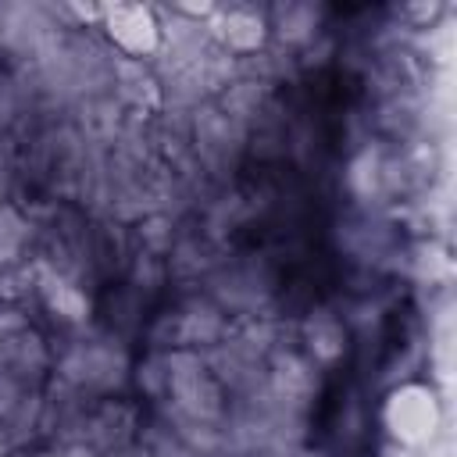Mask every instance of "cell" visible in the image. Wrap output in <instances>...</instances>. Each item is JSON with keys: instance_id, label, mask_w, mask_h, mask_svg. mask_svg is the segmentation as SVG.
Returning a JSON list of instances; mask_svg holds the SVG:
<instances>
[{"instance_id": "cell-19", "label": "cell", "mask_w": 457, "mask_h": 457, "mask_svg": "<svg viewBox=\"0 0 457 457\" xmlns=\"http://www.w3.org/2000/svg\"><path fill=\"white\" fill-rule=\"evenodd\" d=\"M11 200H18V182H14V168L0 164V207H4V204H11Z\"/></svg>"}, {"instance_id": "cell-16", "label": "cell", "mask_w": 457, "mask_h": 457, "mask_svg": "<svg viewBox=\"0 0 457 457\" xmlns=\"http://www.w3.org/2000/svg\"><path fill=\"white\" fill-rule=\"evenodd\" d=\"M400 257H403V271H407V278H411L414 286L432 289V286H446V282H450L453 264H450V253H446V246H443L439 239L421 236V239H414L411 246H403Z\"/></svg>"}, {"instance_id": "cell-8", "label": "cell", "mask_w": 457, "mask_h": 457, "mask_svg": "<svg viewBox=\"0 0 457 457\" xmlns=\"http://www.w3.org/2000/svg\"><path fill=\"white\" fill-rule=\"evenodd\" d=\"M100 39L111 54L132 57V61H154L161 50V14L157 4H136V0H114L100 4L96 21Z\"/></svg>"}, {"instance_id": "cell-18", "label": "cell", "mask_w": 457, "mask_h": 457, "mask_svg": "<svg viewBox=\"0 0 457 457\" xmlns=\"http://www.w3.org/2000/svg\"><path fill=\"white\" fill-rule=\"evenodd\" d=\"M50 450H54V457H100L82 436H68L61 443H50Z\"/></svg>"}, {"instance_id": "cell-4", "label": "cell", "mask_w": 457, "mask_h": 457, "mask_svg": "<svg viewBox=\"0 0 457 457\" xmlns=\"http://www.w3.org/2000/svg\"><path fill=\"white\" fill-rule=\"evenodd\" d=\"M375 418L386 443L403 450H425L443 428L439 389L425 378H400L382 393Z\"/></svg>"}, {"instance_id": "cell-10", "label": "cell", "mask_w": 457, "mask_h": 457, "mask_svg": "<svg viewBox=\"0 0 457 457\" xmlns=\"http://www.w3.org/2000/svg\"><path fill=\"white\" fill-rule=\"evenodd\" d=\"M207 32L211 43L228 54L232 61H250L257 54H264L271 46V32H268V4H253V0H228L214 7V14L207 18Z\"/></svg>"}, {"instance_id": "cell-5", "label": "cell", "mask_w": 457, "mask_h": 457, "mask_svg": "<svg viewBox=\"0 0 457 457\" xmlns=\"http://www.w3.org/2000/svg\"><path fill=\"white\" fill-rule=\"evenodd\" d=\"M64 29L46 0H0V54L4 68L29 71L39 64Z\"/></svg>"}, {"instance_id": "cell-3", "label": "cell", "mask_w": 457, "mask_h": 457, "mask_svg": "<svg viewBox=\"0 0 457 457\" xmlns=\"http://www.w3.org/2000/svg\"><path fill=\"white\" fill-rule=\"evenodd\" d=\"M0 371L29 389H43L54 375V343L29 300L0 303Z\"/></svg>"}, {"instance_id": "cell-21", "label": "cell", "mask_w": 457, "mask_h": 457, "mask_svg": "<svg viewBox=\"0 0 457 457\" xmlns=\"http://www.w3.org/2000/svg\"><path fill=\"white\" fill-rule=\"evenodd\" d=\"M0 71H4V54H0Z\"/></svg>"}, {"instance_id": "cell-6", "label": "cell", "mask_w": 457, "mask_h": 457, "mask_svg": "<svg viewBox=\"0 0 457 457\" xmlns=\"http://www.w3.org/2000/svg\"><path fill=\"white\" fill-rule=\"evenodd\" d=\"M29 303L36 307L39 321L46 325V332H61V328H79L93 321L96 311V293L89 286H82L79 278L43 264L36 257V275H32V296Z\"/></svg>"}, {"instance_id": "cell-7", "label": "cell", "mask_w": 457, "mask_h": 457, "mask_svg": "<svg viewBox=\"0 0 457 457\" xmlns=\"http://www.w3.org/2000/svg\"><path fill=\"white\" fill-rule=\"evenodd\" d=\"M143 421H146V407L132 393L100 396L89 403L79 436L100 457H129L143 436Z\"/></svg>"}, {"instance_id": "cell-11", "label": "cell", "mask_w": 457, "mask_h": 457, "mask_svg": "<svg viewBox=\"0 0 457 457\" xmlns=\"http://www.w3.org/2000/svg\"><path fill=\"white\" fill-rule=\"evenodd\" d=\"M328 29H332V7L328 4H318V0H278V4H268L271 46L293 54L296 64L311 46L328 39Z\"/></svg>"}, {"instance_id": "cell-17", "label": "cell", "mask_w": 457, "mask_h": 457, "mask_svg": "<svg viewBox=\"0 0 457 457\" xmlns=\"http://www.w3.org/2000/svg\"><path fill=\"white\" fill-rule=\"evenodd\" d=\"M389 14H393L396 25H403L407 32H428V29H436V21L446 14V4H439V0H418V4L393 7Z\"/></svg>"}, {"instance_id": "cell-9", "label": "cell", "mask_w": 457, "mask_h": 457, "mask_svg": "<svg viewBox=\"0 0 457 457\" xmlns=\"http://www.w3.org/2000/svg\"><path fill=\"white\" fill-rule=\"evenodd\" d=\"M293 332H296V346L303 350V357L325 375H332L346 361V353L353 346L350 318L328 300L307 303L303 314L293 318Z\"/></svg>"}, {"instance_id": "cell-1", "label": "cell", "mask_w": 457, "mask_h": 457, "mask_svg": "<svg viewBox=\"0 0 457 457\" xmlns=\"http://www.w3.org/2000/svg\"><path fill=\"white\" fill-rule=\"evenodd\" d=\"M50 343H54V378L75 386L93 400L129 393L139 346L100 328L96 321L50 332Z\"/></svg>"}, {"instance_id": "cell-2", "label": "cell", "mask_w": 457, "mask_h": 457, "mask_svg": "<svg viewBox=\"0 0 457 457\" xmlns=\"http://www.w3.org/2000/svg\"><path fill=\"white\" fill-rule=\"evenodd\" d=\"M200 289L232 318V325H239V321L282 314L286 275L271 250L228 246L221 253V261L204 275Z\"/></svg>"}, {"instance_id": "cell-12", "label": "cell", "mask_w": 457, "mask_h": 457, "mask_svg": "<svg viewBox=\"0 0 457 457\" xmlns=\"http://www.w3.org/2000/svg\"><path fill=\"white\" fill-rule=\"evenodd\" d=\"M39 411H43V389H29L0 371V446L7 453L43 443Z\"/></svg>"}, {"instance_id": "cell-15", "label": "cell", "mask_w": 457, "mask_h": 457, "mask_svg": "<svg viewBox=\"0 0 457 457\" xmlns=\"http://www.w3.org/2000/svg\"><path fill=\"white\" fill-rule=\"evenodd\" d=\"M39 250V221L29 204L11 200L0 207V264L36 261Z\"/></svg>"}, {"instance_id": "cell-13", "label": "cell", "mask_w": 457, "mask_h": 457, "mask_svg": "<svg viewBox=\"0 0 457 457\" xmlns=\"http://www.w3.org/2000/svg\"><path fill=\"white\" fill-rule=\"evenodd\" d=\"M89 403H93V396H86L75 386H68V382L50 375V382L43 386V411H39V439H43V446L61 443L68 436H79Z\"/></svg>"}, {"instance_id": "cell-20", "label": "cell", "mask_w": 457, "mask_h": 457, "mask_svg": "<svg viewBox=\"0 0 457 457\" xmlns=\"http://www.w3.org/2000/svg\"><path fill=\"white\" fill-rule=\"evenodd\" d=\"M378 457H421V450H403V446H393V443H386Z\"/></svg>"}, {"instance_id": "cell-14", "label": "cell", "mask_w": 457, "mask_h": 457, "mask_svg": "<svg viewBox=\"0 0 457 457\" xmlns=\"http://www.w3.org/2000/svg\"><path fill=\"white\" fill-rule=\"evenodd\" d=\"M111 96L125 114H157L161 111V79L150 61L118 57L111 64Z\"/></svg>"}]
</instances>
